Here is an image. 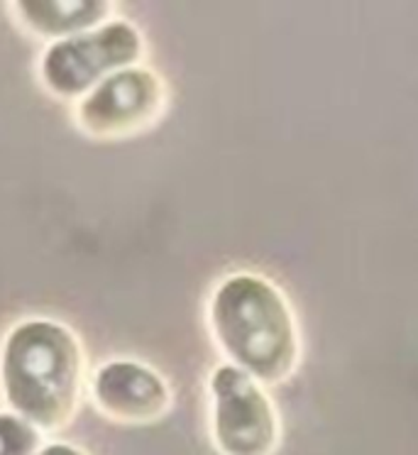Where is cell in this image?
Returning <instances> with one entry per match:
<instances>
[{
    "instance_id": "ba28073f",
    "label": "cell",
    "mask_w": 418,
    "mask_h": 455,
    "mask_svg": "<svg viewBox=\"0 0 418 455\" xmlns=\"http://www.w3.org/2000/svg\"><path fill=\"white\" fill-rule=\"evenodd\" d=\"M44 435L18 414L0 411V455H37Z\"/></svg>"
},
{
    "instance_id": "5b68a950",
    "label": "cell",
    "mask_w": 418,
    "mask_h": 455,
    "mask_svg": "<svg viewBox=\"0 0 418 455\" xmlns=\"http://www.w3.org/2000/svg\"><path fill=\"white\" fill-rule=\"evenodd\" d=\"M167 108V86L157 71L130 67L100 81L76 100L74 120L81 132L96 140L128 138L154 125Z\"/></svg>"
},
{
    "instance_id": "6da1fadb",
    "label": "cell",
    "mask_w": 418,
    "mask_h": 455,
    "mask_svg": "<svg viewBox=\"0 0 418 455\" xmlns=\"http://www.w3.org/2000/svg\"><path fill=\"white\" fill-rule=\"evenodd\" d=\"M86 357L79 336L54 318H25L0 346V389L12 414L42 435L59 434L76 419Z\"/></svg>"
},
{
    "instance_id": "9c48e42d",
    "label": "cell",
    "mask_w": 418,
    "mask_h": 455,
    "mask_svg": "<svg viewBox=\"0 0 418 455\" xmlns=\"http://www.w3.org/2000/svg\"><path fill=\"white\" fill-rule=\"evenodd\" d=\"M37 455H86L79 445L64 443V441H51V443L42 445V451Z\"/></svg>"
},
{
    "instance_id": "8992f818",
    "label": "cell",
    "mask_w": 418,
    "mask_h": 455,
    "mask_svg": "<svg viewBox=\"0 0 418 455\" xmlns=\"http://www.w3.org/2000/svg\"><path fill=\"white\" fill-rule=\"evenodd\" d=\"M91 399L115 424L145 426L170 414L171 387L154 367L139 360H108L91 375Z\"/></svg>"
},
{
    "instance_id": "7a4b0ae2",
    "label": "cell",
    "mask_w": 418,
    "mask_h": 455,
    "mask_svg": "<svg viewBox=\"0 0 418 455\" xmlns=\"http://www.w3.org/2000/svg\"><path fill=\"white\" fill-rule=\"evenodd\" d=\"M209 326L230 365L264 387L287 382L299 365L301 336L284 291L255 272H235L213 289Z\"/></svg>"
},
{
    "instance_id": "277c9868",
    "label": "cell",
    "mask_w": 418,
    "mask_h": 455,
    "mask_svg": "<svg viewBox=\"0 0 418 455\" xmlns=\"http://www.w3.org/2000/svg\"><path fill=\"white\" fill-rule=\"evenodd\" d=\"M210 435L220 455H274L281 421L267 389L245 370L223 363L209 377Z\"/></svg>"
},
{
    "instance_id": "3957f363",
    "label": "cell",
    "mask_w": 418,
    "mask_h": 455,
    "mask_svg": "<svg viewBox=\"0 0 418 455\" xmlns=\"http://www.w3.org/2000/svg\"><path fill=\"white\" fill-rule=\"evenodd\" d=\"M145 40L138 25L113 18L100 28L50 42L40 57V79L51 96L81 100L113 74L139 67Z\"/></svg>"
},
{
    "instance_id": "52a82bcc",
    "label": "cell",
    "mask_w": 418,
    "mask_h": 455,
    "mask_svg": "<svg viewBox=\"0 0 418 455\" xmlns=\"http://www.w3.org/2000/svg\"><path fill=\"white\" fill-rule=\"evenodd\" d=\"M15 18L28 32L51 42L67 40L113 20V3L103 0H20Z\"/></svg>"
}]
</instances>
